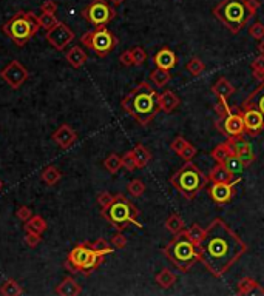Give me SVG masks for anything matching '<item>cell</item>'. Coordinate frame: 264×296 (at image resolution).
Returning a JSON list of instances; mask_svg holds the SVG:
<instances>
[{
	"label": "cell",
	"instance_id": "cell-1",
	"mask_svg": "<svg viewBox=\"0 0 264 296\" xmlns=\"http://www.w3.org/2000/svg\"><path fill=\"white\" fill-rule=\"evenodd\" d=\"M199 262L215 278H222L247 251V244L229 224L215 218L206 228L204 238L196 246Z\"/></svg>",
	"mask_w": 264,
	"mask_h": 296
},
{
	"label": "cell",
	"instance_id": "cell-2",
	"mask_svg": "<svg viewBox=\"0 0 264 296\" xmlns=\"http://www.w3.org/2000/svg\"><path fill=\"white\" fill-rule=\"evenodd\" d=\"M120 105L125 113H128V116L133 117L142 127H147L161 111L159 94L148 82H141L136 85L122 99Z\"/></svg>",
	"mask_w": 264,
	"mask_h": 296
},
{
	"label": "cell",
	"instance_id": "cell-3",
	"mask_svg": "<svg viewBox=\"0 0 264 296\" xmlns=\"http://www.w3.org/2000/svg\"><path fill=\"white\" fill-rule=\"evenodd\" d=\"M258 0H222L212 9V14L224 25L232 34L244 29L260 8Z\"/></svg>",
	"mask_w": 264,
	"mask_h": 296
},
{
	"label": "cell",
	"instance_id": "cell-4",
	"mask_svg": "<svg viewBox=\"0 0 264 296\" xmlns=\"http://www.w3.org/2000/svg\"><path fill=\"white\" fill-rule=\"evenodd\" d=\"M162 253L181 272H189L196 262H199L196 244L190 239L186 230L176 233Z\"/></svg>",
	"mask_w": 264,
	"mask_h": 296
},
{
	"label": "cell",
	"instance_id": "cell-5",
	"mask_svg": "<svg viewBox=\"0 0 264 296\" xmlns=\"http://www.w3.org/2000/svg\"><path fill=\"white\" fill-rule=\"evenodd\" d=\"M100 214H102V218L118 231L125 230L130 224L142 228V224L138 221L139 210L125 195H122V193L115 195L111 204L107 208L100 211Z\"/></svg>",
	"mask_w": 264,
	"mask_h": 296
},
{
	"label": "cell",
	"instance_id": "cell-6",
	"mask_svg": "<svg viewBox=\"0 0 264 296\" xmlns=\"http://www.w3.org/2000/svg\"><path fill=\"white\" fill-rule=\"evenodd\" d=\"M207 182H209L207 176L192 160H187L186 164L170 178V183L187 201L195 199L199 193L207 187Z\"/></svg>",
	"mask_w": 264,
	"mask_h": 296
},
{
	"label": "cell",
	"instance_id": "cell-7",
	"mask_svg": "<svg viewBox=\"0 0 264 296\" xmlns=\"http://www.w3.org/2000/svg\"><path fill=\"white\" fill-rule=\"evenodd\" d=\"M40 29L37 16L33 11H19L8 19L2 26V31L17 46H25Z\"/></svg>",
	"mask_w": 264,
	"mask_h": 296
},
{
	"label": "cell",
	"instance_id": "cell-8",
	"mask_svg": "<svg viewBox=\"0 0 264 296\" xmlns=\"http://www.w3.org/2000/svg\"><path fill=\"white\" fill-rule=\"evenodd\" d=\"M108 253L97 251L90 247L88 242L77 244L73 247L67 256V269L73 273H84L90 274L93 270H96L100 264L104 262Z\"/></svg>",
	"mask_w": 264,
	"mask_h": 296
},
{
	"label": "cell",
	"instance_id": "cell-9",
	"mask_svg": "<svg viewBox=\"0 0 264 296\" xmlns=\"http://www.w3.org/2000/svg\"><path fill=\"white\" fill-rule=\"evenodd\" d=\"M80 44L91 49L97 57H107L115 49L118 39L107 26H96L80 37Z\"/></svg>",
	"mask_w": 264,
	"mask_h": 296
},
{
	"label": "cell",
	"instance_id": "cell-10",
	"mask_svg": "<svg viewBox=\"0 0 264 296\" xmlns=\"http://www.w3.org/2000/svg\"><path fill=\"white\" fill-rule=\"evenodd\" d=\"M82 17L95 28L107 26L116 17V9L108 0H93V2L85 6L82 11Z\"/></svg>",
	"mask_w": 264,
	"mask_h": 296
},
{
	"label": "cell",
	"instance_id": "cell-11",
	"mask_svg": "<svg viewBox=\"0 0 264 296\" xmlns=\"http://www.w3.org/2000/svg\"><path fill=\"white\" fill-rule=\"evenodd\" d=\"M216 128L227 137L246 135V127H244V119H242L241 108L237 111H230V113L224 117H219L216 120Z\"/></svg>",
	"mask_w": 264,
	"mask_h": 296
},
{
	"label": "cell",
	"instance_id": "cell-12",
	"mask_svg": "<svg viewBox=\"0 0 264 296\" xmlns=\"http://www.w3.org/2000/svg\"><path fill=\"white\" fill-rule=\"evenodd\" d=\"M0 76H2V79L13 90H19L28 80L29 71L26 69V67H24L22 64H20L19 60L14 59L2 71H0Z\"/></svg>",
	"mask_w": 264,
	"mask_h": 296
},
{
	"label": "cell",
	"instance_id": "cell-13",
	"mask_svg": "<svg viewBox=\"0 0 264 296\" xmlns=\"http://www.w3.org/2000/svg\"><path fill=\"white\" fill-rule=\"evenodd\" d=\"M76 36H74V31L73 29H70L67 23L60 22L53 28L49 29V31L45 33V39L47 42L51 45L56 51H64L67 48V45L73 40Z\"/></svg>",
	"mask_w": 264,
	"mask_h": 296
},
{
	"label": "cell",
	"instance_id": "cell-14",
	"mask_svg": "<svg viewBox=\"0 0 264 296\" xmlns=\"http://www.w3.org/2000/svg\"><path fill=\"white\" fill-rule=\"evenodd\" d=\"M241 182V176H238L233 182L229 183H212V185L207 188L209 190V196L210 199L218 204V205H224V204H229L237 195V185Z\"/></svg>",
	"mask_w": 264,
	"mask_h": 296
},
{
	"label": "cell",
	"instance_id": "cell-15",
	"mask_svg": "<svg viewBox=\"0 0 264 296\" xmlns=\"http://www.w3.org/2000/svg\"><path fill=\"white\" fill-rule=\"evenodd\" d=\"M241 113L242 119H244V127H246V135L253 137L258 136L264 130V116L260 110L250 105H241Z\"/></svg>",
	"mask_w": 264,
	"mask_h": 296
},
{
	"label": "cell",
	"instance_id": "cell-16",
	"mask_svg": "<svg viewBox=\"0 0 264 296\" xmlns=\"http://www.w3.org/2000/svg\"><path fill=\"white\" fill-rule=\"evenodd\" d=\"M229 144L232 147L233 155H237L244 165L249 167L255 162V155H253V148L250 145V142L244 137V135H240V136H233V137H227Z\"/></svg>",
	"mask_w": 264,
	"mask_h": 296
},
{
	"label": "cell",
	"instance_id": "cell-17",
	"mask_svg": "<svg viewBox=\"0 0 264 296\" xmlns=\"http://www.w3.org/2000/svg\"><path fill=\"white\" fill-rule=\"evenodd\" d=\"M51 139L56 142L57 147H60L62 150H68L70 147H73L74 142L77 140V133L68 124H62L51 135Z\"/></svg>",
	"mask_w": 264,
	"mask_h": 296
},
{
	"label": "cell",
	"instance_id": "cell-18",
	"mask_svg": "<svg viewBox=\"0 0 264 296\" xmlns=\"http://www.w3.org/2000/svg\"><path fill=\"white\" fill-rule=\"evenodd\" d=\"M153 62L158 68H162V69H173L178 64V57L176 54L171 51L170 48H161L159 51H156V54L153 56Z\"/></svg>",
	"mask_w": 264,
	"mask_h": 296
},
{
	"label": "cell",
	"instance_id": "cell-19",
	"mask_svg": "<svg viewBox=\"0 0 264 296\" xmlns=\"http://www.w3.org/2000/svg\"><path fill=\"white\" fill-rule=\"evenodd\" d=\"M207 179L210 183H229L235 181L237 176H233L224 167V164H215V167H212V170L209 171Z\"/></svg>",
	"mask_w": 264,
	"mask_h": 296
},
{
	"label": "cell",
	"instance_id": "cell-20",
	"mask_svg": "<svg viewBox=\"0 0 264 296\" xmlns=\"http://www.w3.org/2000/svg\"><path fill=\"white\" fill-rule=\"evenodd\" d=\"M56 293L60 296H77L82 293V287H80V284L76 279L67 276L64 278L62 282H59V285L56 287Z\"/></svg>",
	"mask_w": 264,
	"mask_h": 296
},
{
	"label": "cell",
	"instance_id": "cell-21",
	"mask_svg": "<svg viewBox=\"0 0 264 296\" xmlns=\"http://www.w3.org/2000/svg\"><path fill=\"white\" fill-rule=\"evenodd\" d=\"M65 60H67V62H68L71 67L77 69V68H80V67L85 65V62L88 60V54H87L85 49H82V48L77 45V46H73L71 49L67 51Z\"/></svg>",
	"mask_w": 264,
	"mask_h": 296
},
{
	"label": "cell",
	"instance_id": "cell-22",
	"mask_svg": "<svg viewBox=\"0 0 264 296\" xmlns=\"http://www.w3.org/2000/svg\"><path fill=\"white\" fill-rule=\"evenodd\" d=\"M181 104L179 97L173 93L171 90H166L164 93L159 94V108L161 111H164V113H171V111H175Z\"/></svg>",
	"mask_w": 264,
	"mask_h": 296
},
{
	"label": "cell",
	"instance_id": "cell-23",
	"mask_svg": "<svg viewBox=\"0 0 264 296\" xmlns=\"http://www.w3.org/2000/svg\"><path fill=\"white\" fill-rule=\"evenodd\" d=\"M212 93L215 94L218 99H229L233 93H235V87H233V84L230 82V80H227L226 77H219L215 84H213L212 87Z\"/></svg>",
	"mask_w": 264,
	"mask_h": 296
},
{
	"label": "cell",
	"instance_id": "cell-24",
	"mask_svg": "<svg viewBox=\"0 0 264 296\" xmlns=\"http://www.w3.org/2000/svg\"><path fill=\"white\" fill-rule=\"evenodd\" d=\"M244 105H250L255 107L257 110H260L263 116H264V80L258 84V87L252 91V93L247 96V99L242 102Z\"/></svg>",
	"mask_w": 264,
	"mask_h": 296
},
{
	"label": "cell",
	"instance_id": "cell-25",
	"mask_svg": "<svg viewBox=\"0 0 264 296\" xmlns=\"http://www.w3.org/2000/svg\"><path fill=\"white\" fill-rule=\"evenodd\" d=\"M238 295H264V289L252 278H242L237 285Z\"/></svg>",
	"mask_w": 264,
	"mask_h": 296
},
{
	"label": "cell",
	"instance_id": "cell-26",
	"mask_svg": "<svg viewBox=\"0 0 264 296\" xmlns=\"http://www.w3.org/2000/svg\"><path fill=\"white\" fill-rule=\"evenodd\" d=\"M131 151H133V155H135L138 168H145V167L150 164V160H151V153H150V150H148L145 145L138 144V145H135V148L131 150Z\"/></svg>",
	"mask_w": 264,
	"mask_h": 296
},
{
	"label": "cell",
	"instance_id": "cell-27",
	"mask_svg": "<svg viewBox=\"0 0 264 296\" xmlns=\"http://www.w3.org/2000/svg\"><path fill=\"white\" fill-rule=\"evenodd\" d=\"M232 147H230V144H229V140H226V142H222V144H218L215 148H213L212 151H210V156H212V159L216 162V164H222L230 155H232Z\"/></svg>",
	"mask_w": 264,
	"mask_h": 296
},
{
	"label": "cell",
	"instance_id": "cell-28",
	"mask_svg": "<svg viewBox=\"0 0 264 296\" xmlns=\"http://www.w3.org/2000/svg\"><path fill=\"white\" fill-rule=\"evenodd\" d=\"M40 178H42V181L48 187H54L56 183L62 179V173H60L54 165H48L47 168H44L42 173H40Z\"/></svg>",
	"mask_w": 264,
	"mask_h": 296
},
{
	"label": "cell",
	"instance_id": "cell-29",
	"mask_svg": "<svg viewBox=\"0 0 264 296\" xmlns=\"http://www.w3.org/2000/svg\"><path fill=\"white\" fill-rule=\"evenodd\" d=\"M164 227H166L170 233L176 234V233H179V231H184V230H186V222H184V219H182L178 213H171L170 216L166 219Z\"/></svg>",
	"mask_w": 264,
	"mask_h": 296
},
{
	"label": "cell",
	"instance_id": "cell-30",
	"mask_svg": "<svg viewBox=\"0 0 264 296\" xmlns=\"http://www.w3.org/2000/svg\"><path fill=\"white\" fill-rule=\"evenodd\" d=\"M24 228H25V231L42 234L47 230V222H45V219L42 216H39V214H36V216H34V214H33V216L25 222Z\"/></svg>",
	"mask_w": 264,
	"mask_h": 296
},
{
	"label": "cell",
	"instance_id": "cell-31",
	"mask_svg": "<svg viewBox=\"0 0 264 296\" xmlns=\"http://www.w3.org/2000/svg\"><path fill=\"white\" fill-rule=\"evenodd\" d=\"M176 279H178L176 274L171 272V270H168V269H162L155 276L156 284L159 285V287H162V289H170L171 285L176 282Z\"/></svg>",
	"mask_w": 264,
	"mask_h": 296
},
{
	"label": "cell",
	"instance_id": "cell-32",
	"mask_svg": "<svg viewBox=\"0 0 264 296\" xmlns=\"http://www.w3.org/2000/svg\"><path fill=\"white\" fill-rule=\"evenodd\" d=\"M150 80H151V82H153L156 87L162 88V87H166V85L170 82V80H171V74H170V71L156 67V68L150 73Z\"/></svg>",
	"mask_w": 264,
	"mask_h": 296
},
{
	"label": "cell",
	"instance_id": "cell-33",
	"mask_svg": "<svg viewBox=\"0 0 264 296\" xmlns=\"http://www.w3.org/2000/svg\"><path fill=\"white\" fill-rule=\"evenodd\" d=\"M222 164H224V167L232 173L233 176H240L242 171H244V168H246V165H244V162H242L237 155H232L222 162Z\"/></svg>",
	"mask_w": 264,
	"mask_h": 296
},
{
	"label": "cell",
	"instance_id": "cell-34",
	"mask_svg": "<svg viewBox=\"0 0 264 296\" xmlns=\"http://www.w3.org/2000/svg\"><path fill=\"white\" fill-rule=\"evenodd\" d=\"M22 293H24L22 287H20L19 282L14 279H6L2 285H0V295H3V296H19Z\"/></svg>",
	"mask_w": 264,
	"mask_h": 296
},
{
	"label": "cell",
	"instance_id": "cell-35",
	"mask_svg": "<svg viewBox=\"0 0 264 296\" xmlns=\"http://www.w3.org/2000/svg\"><path fill=\"white\" fill-rule=\"evenodd\" d=\"M37 20H39V25H40V29H44V31H49V29H53L57 23H59V19L56 17V14H51V13H42L37 16Z\"/></svg>",
	"mask_w": 264,
	"mask_h": 296
},
{
	"label": "cell",
	"instance_id": "cell-36",
	"mask_svg": "<svg viewBox=\"0 0 264 296\" xmlns=\"http://www.w3.org/2000/svg\"><path fill=\"white\" fill-rule=\"evenodd\" d=\"M104 167L108 173H111V175H116V173L122 168V158L118 156L116 153H111V155L107 156V159L104 160Z\"/></svg>",
	"mask_w": 264,
	"mask_h": 296
},
{
	"label": "cell",
	"instance_id": "cell-37",
	"mask_svg": "<svg viewBox=\"0 0 264 296\" xmlns=\"http://www.w3.org/2000/svg\"><path fill=\"white\" fill-rule=\"evenodd\" d=\"M250 69L253 73V77H255L258 82H263L264 80V56H258L252 60L250 64Z\"/></svg>",
	"mask_w": 264,
	"mask_h": 296
},
{
	"label": "cell",
	"instance_id": "cell-38",
	"mask_svg": "<svg viewBox=\"0 0 264 296\" xmlns=\"http://www.w3.org/2000/svg\"><path fill=\"white\" fill-rule=\"evenodd\" d=\"M186 69L189 71V73L192 74V76H201L202 73H204V69H206V65L202 64V60L201 59H198V57H192L189 62L186 64Z\"/></svg>",
	"mask_w": 264,
	"mask_h": 296
},
{
	"label": "cell",
	"instance_id": "cell-39",
	"mask_svg": "<svg viewBox=\"0 0 264 296\" xmlns=\"http://www.w3.org/2000/svg\"><path fill=\"white\" fill-rule=\"evenodd\" d=\"M145 183L142 182L141 179H133V181H130L128 182V185H127V190H128V193L133 198H139V196H142L145 193Z\"/></svg>",
	"mask_w": 264,
	"mask_h": 296
},
{
	"label": "cell",
	"instance_id": "cell-40",
	"mask_svg": "<svg viewBox=\"0 0 264 296\" xmlns=\"http://www.w3.org/2000/svg\"><path fill=\"white\" fill-rule=\"evenodd\" d=\"M186 231H187V234L190 236V239L193 241L196 246L202 241V238H204V233H206V230L202 228L199 224H193V226H192V227H190L189 230H186Z\"/></svg>",
	"mask_w": 264,
	"mask_h": 296
},
{
	"label": "cell",
	"instance_id": "cell-41",
	"mask_svg": "<svg viewBox=\"0 0 264 296\" xmlns=\"http://www.w3.org/2000/svg\"><path fill=\"white\" fill-rule=\"evenodd\" d=\"M130 51H131V57H133V65L139 67V65H142V64H145V60H147V51H145L144 48L135 46V48H131Z\"/></svg>",
	"mask_w": 264,
	"mask_h": 296
},
{
	"label": "cell",
	"instance_id": "cell-42",
	"mask_svg": "<svg viewBox=\"0 0 264 296\" xmlns=\"http://www.w3.org/2000/svg\"><path fill=\"white\" fill-rule=\"evenodd\" d=\"M122 167L127 170V171H135L136 168H138V165H136V159H135V155H133V151H127L125 155L122 156Z\"/></svg>",
	"mask_w": 264,
	"mask_h": 296
},
{
	"label": "cell",
	"instance_id": "cell-43",
	"mask_svg": "<svg viewBox=\"0 0 264 296\" xmlns=\"http://www.w3.org/2000/svg\"><path fill=\"white\" fill-rule=\"evenodd\" d=\"M249 36L252 39H257V40H261L264 39V25L261 22H255L249 26Z\"/></svg>",
	"mask_w": 264,
	"mask_h": 296
},
{
	"label": "cell",
	"instance_id": "cell-44",
	"mask_svg": "<svg viewBox=\"0 0 264 296\" xmlns=\"http://www.w3.org/2000/svg\"><path fill=\"white\" fill-rule=\"evenodd\" d=\"M40 242H42V234H39V233H31V231H26V236H25V244H26L28 247L36 249Z\"/></svg>",
	"mask_w": 264,
	"mask_h": 296
},
{
	"label": "cell",
	"instance_id": "cell-45",
	"mask_svg": "<svg viewBox=\"0 0 264 296\" xmlns=\"http://www.w3.org/2000/svg\"><path fill=\"white\" fill-rule=\"evenodd\" d=\"M215 111H216L218 117H224V116H227L230 113L232 108L229 107L226 99H218V104L215 105Z\"/></svg>",
	"mask_w": 264,
	"mask_h": 296
},
{
	"label": "cell",
	"instance_id": "cell-46",
	"mask_svg": "<svg viewBox=\"0 0 264 296\" xmlns=\"http://www.w3.org/2000/svg\"><path fill=\"white\" fill-rule=\"evenodd\" d=\"M110 244H111V246H113L115 249H125V247H127V244H128V239L124 236L122 231H119V233L115 234L113 238H111Z\"/></svg>",
	"mask_w": 264,
	"mask_h": 296
},
{
	"label": "cell",
	"instance_id": "cell-47",
	"mask_svg": "<svg viewBox=\"0 0 264 296\" xmlns=\"http://www.w3.org/2000/svg\"><path fill=\"white\" fill-rule=\"evenodd\" d=\"M189 144H190V142H187V140H186L184 137H182V136H176V137L173 139V142H171V144H170V148L173 150V151L176 153V155H179V153H181L182 150H184Z\"/></svg>",
	"mask_w": 264,
	"mask_h": 296
},
{
	"label": "cell",
	"instance_id": "cell-48",
	"mask_svg": "<svg viewBox=\"0 0 264 296\" xmlns=\"http://www.w3.org/2000/svg\"><path fill=\"white\" fill-rule=\"evenodd\" d=\"M196 155H198V148H196L195 145H192V144H189L184 150L179 153V156L184 159L186 162H187V160H193V158H195Z\"/></svg>",
	"mask_w": 264,
	"mask_h": 296
},
{
	"label": "cell",
	"instance_id": "cell-49",
	"mask_svg": "<svg viewBox=\"0 0 264 296\" xmlns=\"http://www.w3.org/2000/svg\"><path fill=\"white\" fill-rule=\"evenodd\" d=\"M113 198H115V195H111V193H108V191H102L100 195L97 196V204L100 205V208H107L110 204H111V201H113Z\"/></svg>",
	"mask_w": 264,
	"mask_h": 296
},
{
	"label": "cell",
	"instance_id": "cell-50",
	"mask_svg": "<svg viewBox=\"0 0 264 296\" xmlns=\"http://www.w3.org/2000/svg\"><path fill=\"white\" fill-rule=\"evenodd\" d=\"M16 216L22 221V222H26L29 218L33 216V211H31V208L29 207H26V205H22V207H19L17 208V211H16Z\"/></svg>",
	"mask_w": 264,
	"mask_h": 296
},
{
	"label": "cell",
	"instance_id": "cell-51",
	"mask_svg": "<svg viewBox=\"0 0 264 296\" xmlns=\"http://www.w3.org/2000/svg\"><path fill=\"white\" fill-rule=\"evenodd\" d=\"M57 11V5L54 0H45V2L40 5V13H51L56 14Z\"/></svg>",
	"mask_w": 264,
	"mask_h": 296
},
{
	"label": "cell",
	"instance_id": "cell-52",
	"mask_svg": "<svg viewBox=\"0 0 264 296\" xmlns=\"http://www.w3.org/2000/svg\"><path fill=\"white\" fill-rule=\"evenodd\" d=\"M119 62L122 64L124 67H133V57H131V51L130 49L124 51V53L119 56Z\"/></svg>",
	"mask_w": 264,
	"mask_h": 296
},
{
	"label": "cell",
	"instance_id": "cell-53",
	"mask_svg": "<svg viewBox=\"0 0 264 296\" xmlns=\"http://www.w3.org/2000/svg\"><path fill=\"white\" fill-rule=\"evenodd\" d=\"M257 48H258V53H260L261 56H264V39H261V40H260V44H258V46H257Z\"/></svg>",
	"mask_w": 264,
	"mask_h": 296
},
{
	"label": "cell",
	"instance_id": "cell-54",
	"mask_svg": "<svg viewBox=\"0 0 264 296\" xmlns=\"http://www.w3.org/2000/svg\"><path fill=\"white\" fill-rule=\"evenodd\" d=\"M108 2L113 5V6H119V5H122L125 0H108Z\"/></svg>",
	"mask_w": 264,
	"mask_h": 296
},
{
	"label": "cell",
	"instance_id": "cell-55",
	"mask_svg": "<svg viewBox=\"0 0 264 296\" xmlns=\"http://www.w3.org/2000/svg\"><path fill=\"white\" fill-rule=\"evenodd\" d=\"M2 187H3V182H2V179H0V191H2Z\"/></svg>",
	"mask_w": 264,
	"mask_h": 296
}]
</instances>
